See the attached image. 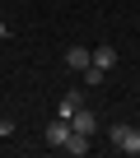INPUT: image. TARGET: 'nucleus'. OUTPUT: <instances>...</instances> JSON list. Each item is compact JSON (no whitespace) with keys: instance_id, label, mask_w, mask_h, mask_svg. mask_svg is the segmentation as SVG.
<instances>
[{"instance_id":"f257e3e1","label":"nucleus","mask_w":140,"mask_h":158,"mask_svg":"<svg viewBox=\"0 0 140 158\" xmlns=\"http://www.w3.org/2000/svg\"><path fill=\"white\" fill-rule=\"evenodd\" d=\"M107 139H112L121 153H140V130H131V126H112Z\"/></svg>"},{"instance_id":"f03ea898","label":"nucleus","mask_w":140,"mask_h":158,"mask_svg":"<svg viewBox=\"0 0 140 158\" xmlns=\"http://www.w3.org/2000/svg\"><path fill=\"white\" fill-rule=\"evenodd\" d=\"M80 107H84V93H80V89H65V98L56 102V116H61V121H70Z\"/></svg>"},{"instance_id":"7ed1b4c3","label":"nucleus","mask_w":140,"mask_h":158,"mask_svg":"<svg viewBox=\"0 0 140 158\" xmlns=\"http://www.w3.org/2000/svg\"><path fill=\"white\" fill-rule=\"evenodd\" d=\"M70 130H80V135H89V139H94V130H98V116H94L89 107H80L75 116H70Z\"/></svg>"},{"instance_id":"20e7f679","label":"nucleus","mask_w":140,"mask_h":158,"mask_svg":"<svg viewBox=\"0 0 140 158\" xmlns=\"http://www.w3.org/2000/svg\"><path fill=\"white\" fill-rule=\"evenodd\" d=\"M65 65H70V70H89V65H94V51H89V47H65Z\"/></svg>"},{"instance_id":"39448f33","label":"nucleus","mask_w":140,"mask_h":158,"mask_svg":"<svg viewBox=\"0 0 140 158\" xmlns=\"http://www.w3.org/2000/svg\"><path fill=\"white\" fill-rule=\"evenodd\" d=\"M65 139H70V121L56 116V121L47 126V144H51V149H65Z\"/></svg>"},{"instance_id":"423d86ee","label":"nucleus","mask_w":140,"mask_h":158,"mask_svg":"<svg viewBox=\"0 0 140 158\" xmlns=\"http://www.w3.org/2000/svg\"><path fill=\"white\" fill-rule=\"evenodd\" d=\"M94 65H98V70H112V65H117V47H107V42L94 47Z\"/></svg>"},{"instance_id":"0eeeda50","label":"nucleus","mask_w":140,"mask_h":158,"mask_svg":"<svg viewBox=\"0 0 140 158\" xmlns=\"http://www.w3.org/2000/svg\"><path fill=\"white\" fill-rule=\"evenodd\" d=\"M65 153H89V135H80V130H70V139H65Z\"/></svg>"},{"instance_id":"6e6552de","label":"nucleus","mask_w":140,"mask_h":158,"mask_svg":"<svg viewBox=\"0 0 140 158\" xmlns=\"http://www.w3.org/2000/svg\"><path fill=\"white\" fill-rule=\"evenodd\" d=\"M103 74H107V70H98V65H89V70H84V84H89V89H94V84H103Z\"/></svg>"},{"instance_id":"1a4fd4ad","label":"nucleus","mask_w":140,"mask_h":158,"mask_svg":"<svg viewBox=\"0 0 140 158\" xmlns=\"http://www.w3.org/2000/svg\"><path fill=\"white\" fill-rule=\"evenodd\" d=\"M0 135H14V116H0Z\"/></svg>"}]
</instances>
